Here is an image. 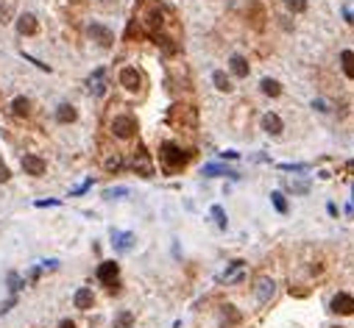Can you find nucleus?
Here are the masks:
<instances>
[{"label": "nucleus", "instance_id": "nucleus-14", "mask_svg": "<svg viewBox=\"0 0 354 328\" xmlns=\"http://www.w3.org/2000/svg\"><path fill=\"white\" fill-rule=\"evenodd\" d=\"M73 300H76L78 309H92L95 306V295H92V289H87V286H81Z\"/></svg>", "mask_w": 354, "mask_h": 328}, {"label": "nucleus", "instance_id": "nucleus-12", "mask_svg": "<svg viewBox=\"0 0 354 328\" xmlns=\"http://www.w3.org/2000/svg\"><path fill=\"white\" fill-rule=\"evenodd\" d=\"M22 170L28 175H45V159H39V156H22Z\"/></svg>", "mask_w": 354, "mask_h": 328}, {"label": "nucleus", "instance_id": "nucleus-5", "mask_svg": "<svg viewBox=\"0 0 354 328\" xmlns=\"http://www.w3.org/2000/svg\"><path fill=\"white\" fill-rule=\"evenodd\" d=\"M120 84H123V89H128V92H140V84H142L140 70H137V67H123L120 70Z\"/></svg>", "mask_w": 354, "mask_h": 328}, {"label": "nucleus", "instance_id": "nucleus-37", "mask_svg": "<svg viewBox=\"0 0 354 328\" xmlns=\"http://www.w3.org/2000/svg\"><path fill=\"white\" fill-rule=\"evenodd\" d=\"M59 328H76V323H73V320H62V326H59Z\"/></svg>", "mask_w": 354, "mask_h": 328}, {"label": "nucleus", "instance_id": "nucleus-31", "mask_svg": "<svg viewBox=\"0 0 354 328\" xmlns=\"http://www.w3.org/2000/svg\"><path fill=\"white\" fill-rule=\"evenodd\" d=\"M89 187H92V178H87V181L81 184V187H76V189H73L70 195H84V192H87V189H89Z\"/></svg>", "mask_w": 354, "mask_h": 328}, {"label": "nucleus", "instance_id": "nucleus-20", "mask_svg": "<svg viewBox=\"0 0 354 328\" xmlns=\"http://www.w3.org/2000/svg\"><path fill=\"white\" fill-rule=\"evenodd\" d=\"M201 173H204V175H237L232 167H223V164H215V161H212V164H206Z\"/></svg>", "mask_w": 354, "mask_h": 328}, {"label": "nucleus", "instance_id": "nucleus-15", "mask_svg": "<svg viewBox=\"0 0 354 328\" xmlns=\"http://www.w3.org/2000/svg\"><path fill=\"white\" fill-rule=\"evenodd\" d=\"M262 128H265V131L268 133H282V117H279V114H273V112H268L265 114V117H262Z\"/></svg>", "mask_w": 354, "mask_h": 328}, {"label": "nucleus", "instance_id": "nucleus-23", "mask_svg": "<svg viewBox=\"0 0 354 328\" xmlns=\"http://www.w3.org/2000/svg\"><path fill=\"white\" fill-rule=\"evenodd\" d=\"M212 81H215V86H218V89L220 92H232V84H229V75H226V72H215V75H212Z\"/></svg>", "mask_w": 354, "mask_h": 328}, {"label": "nucleus", "instance_id": "nucleus-30", "mask_svg": "<svg viewBox=\"0 0 354 328\" xmlns=\"http://www.w3.org/2000/svg\"><path fill=\"white\" fill-rule=\"evenodd\" d=\"M120 164H123V159H120V156H112V159H106V170H109V173H114V170H120Z\"/></svg>", "mask_w": 354, "mask_h": 328}, {"label": "nucleus", "instance_id": "nucleus-13", "mask_svg": "<svg viewBox=\"0 0 354 328\" xmlns=\"http://www.w3.org/2000/svg\"><path fill=\"white\" fill-rule=\"evenodd\" d=\"M17 31H20L22 36H34L36 31H39V22H36L34 14H22L20 20H17Z\"/></svg>", "mask_w": 354, "mask_h": 328}, {"label": "nucleus", "instance_id": "nucleus-39", "mask_svg": "<svg viewBox=\"0 0 354 328\" xmlns=\"http://www.w3.org/2000/svg\"><path fill=\"white\" fill-rule=\"evenodd\" d=\"M332 328H340V326H332Z\"/></svg>", "mask_w": 354, "mask_h": 328}, {"label": "nucleus", "instance_id": "nucleus-16", "mask_svg": "<svg viewBox=\"0 0 354 328\" xmlns=\"http://www.w3.org/2000/svg\"><path fill=\"white\" fill-rule=\"evenodd\" d=\"M229 70H232V75L246 78L248 75V62L243 56H232V59H229Z\"/></svg>", "mask_w": 354, "mask_h": 328}, {"label": "nucleus", "instance_id": "nucleus-22", "mask_svg": "<svg viewBox=\"0 0 354 328\" xmlns=\"http://www.w3.org/2000/svg\"><path fill=\"white\" fill-rule=\"evenodd\" d=\"M11 112H14L17 117H25V114L31 112V103H28V98H14V103H11Z\"/></svg>", "mask_w": 354, "mask_h": 328}, {"label": "nucleus", "instance_id": "nucleus-36", "mask_svg": "<svg viewBox=\"0 0 354 328\" xmlns=\"http://www.w3.org/2000/svg\"><path fill=\"white\" fill-rule=\"evenodd\" d=\"M220 159H237V153H234V150H226V153H220Z\"/></svg>", "mask_w": 354, "mask_h": 328}, {"label": "nucleus", "instance_id": "nucleus-11", "mask_svg": "<svg viewBox=\"0 0 354 328\" xmlns=\"http://www.w3.org/2000/svg\"><path fill=\"white\" fill-rule=\"evenodd\" d=\"M240 323V312L232 306V303H223L220 306V328H232Z\"/></svg>", "mask_w": 354, "mask_h": 328}, {"label": "nucleus", "instance_id": "nucleus-24", "mask_svg": "<svg viewBox=\"0 0 354 328\" xmlns=\"http://www.w3.org/2000/svg\"><path fill=\"white\" fill-rule=\"evenodd\" d=\"M270 200H273V206H276V211H287V200H284V195L282 192H270Z\"/></svg>", "mask_w": 354, "mask_h": 328}, {"label": "nucleus", "instance_id": "nucleus-4", "mask_svg": "<svg viewBox=\"0 0 354 328\" xmlns=\"http://www.w3.org/2000/svg\"><path fill=\"white\" fill-rule=\"evenodd\" d=\"M131 170H134L137 175H142V178H151L154 175V164H151V156L145 147H137L134 159H131Z\"/></svg>", "mask_w": 354, "mask_h": 328}, {"label": "nucleus", "instance_id": "nucleus-38", "mask_svg": "<svg viewBox=\"0 0 354 328\" xmlns=\"http://www.w3.org/2000/svg\"><path fill=\"white\" fill-rule=\"evenodd\" d=\"M346 170H352V173H354V159H349V161H346Z\"/></svg>", "mask_w": 354, "mask_h": 328}, {"label": "nucleus", "instance_id": "nucleus-3", "mask_svg": "<svg viewBox=\"0 0 354 328\" xmlns=\"http://www.w3.org/2000/svg\"><path fill=\"white\" fill-rule=\"evenodd\" d=\"M112 133L114 136H120V139H131L137 133V120L131 114H120V117L112 120Z\"/></svg>", "mask_w": 354, "mask_h": 328}, {"label": "nucleus", "instance_id": "nucleus-2", "mask_svg": "<svg viewBox=\"0 0 354 328\" xmlns=\"http://www.w3.org/2000/svg\"><path fill=\"white\" fill-rule=\"evenodd\" d=\"M195 156V150H181V147L176 145V142H165L162 150H159V159H162V167L165 173H178V170L187 167V161Z\"/></svg>", "mask_w": 354, "mask_h": 328}, {"label": "nucleus", "instance_id": "nucleus-6", "mask_svg": "<svg viewBox=\"0 0 354 328\" xmlns=\"http://www.w3.org/2000/svg\"><path fill=\"white\" fill-rule=\"evenodd\" d=\"M117 275H120L117 262H100V267H98V281H100V284L114 286V284H117Z\"/></svg>", "mask_w": 354, "mask_h": 328}, {"label": "nucleus", "instance_id": "nucleus-27", "mask_svg": "<svg viewBox=\"0 0 354 328\" xmlns=\"http://www.w3.org/2000/svg\"><path fill=\"white\" fill-rule=\"evenodd\" d=\"M126 36H128V39H140V36H142V28H140V22H137V20H131V22H128V31H126Z\"/></svg>", "mask_w": 354, "mask_h": 328}, {"label": "nucleus", "instance_id": "nucleus-7", "mask_svg": "<svg viewBox=\"0 0 354 328\" xmlns=\"http://www.w3.org/2000/svg\"><path fill=\"white\" fill-rule=\"evenodd\" d=\"M89 36H92L98 45H103V48H112V45H114V34L106 28V25H98V22L89 25Z\"/></svg>", "mask_w": 354, "mask_h": 328}, {"label": "nucleus", "instance_id": "nucleus-33", "mask_svg": "<svg viewBox=\"0 0 354 328\" xmlns=\"http://www.w3.org/2000/svg\"><path fill=\"white\" fill-rule=\"evenodd\" d=\"M8 178H11V173H8V167L3 164V161H0V184H6Z\"/></svg>", "mask_w": 354, "mask_h": 328}, {"label": "nucleus", "instance_id": "nucleus-35", "mask_svg": "<svg viewBox=\"0 0 354 328\" xmlns=\"http://www.w3.org/2000/svg\"><path fill=\"white\" fill-rule=\"evenodd\" d=\"M36 206H39V209H45V206H59V200H36Z\"/></svg>", "mask_w": 354, "mask_h": 328}, {"label": "nucleus", "instance_id": "nucleus-26", "mask_svg": "<svg viewBox=\"0 0 354 328\" xmlns=\"http://www.w3.org/2000/svg\"><path fill=\"white\" fill-rule=\"evenodd\" d=\"M131 323H134V317H131L128 312H120V314H117V320H114V328H128Z\"/></svg>", "mask_w": 354, "mask_h": 328}, {"label": "nucleus", "instance_id": "nucleus-25", "mask_svg": "<svg viewBox=\"0 0 354 328\" xmlns=\"http://www.w3.org/2000/svg\"><path fill=\"white\" fill-rule=\"evenodd\" d=\"M284 6L290 8L293 14H301V11L307 8V0H284Z\"/></svg>", "mask_w": 354, "mask_h": 328}, {"label": "nucleus", "instance_id": "nucleus-21", "mask_svg": "<svg viewBox=\"0 0 354 328\" xmlns=\"http://www.w3.org/2000/svg\"><path fill=\"white\" fill-rule=\"evenodd\" d=\"M340 62H343V72L354 81V53L352 50H343V53H340Z\"/></svg>", "mask_w": 354, "mask_h": 328}, {"label": "nucleus", "instance_id": "nucleus-9", "mask_svg": "<svg viewBox=\"0 0 354 328\" xmlns=\"http://www.w3.org/2000/svg\"><path fill=\"white\" fill-rule=\"evenodd\" d=\"M273 289H276V284H273V281L268 278V275H262L260 281H257V300H260V303H268L270 298H273Z\"/></svg>", "mask_w": 354, "mask_h": 328}, {"label": "nucleus", "instance_id": "nucleus-17", "mask_svg": "<svg viewBox=\"0 0 354 328\" xmlns=\"http://www.w3.org/2000/svg\"><path fill=\"white\" fill-rule=\"evenodd\" d=\"M56 120H59V123H76V120H78V112L73 109L70 103H62V106L56 109Z\"/></svg>", "mask_w": 354, "mask_h": 328}, {"label": "nucleus", "instance_id": "nucleus-1", "mask_svg": "<svg viewBox=\"0 0 354 328\" xmlns=\"http://www.w3.org/2000/svg\"><path fill=\"white\" fill-rule=\"evenodd\" d=\"M134 20L140 22L142 34L159 36V31H162V28H165V22H168V8H165L159 0H140Z\"/></svg>", "mask_w": 354, "mask_h": 328}, {"label": "nucleus", "instance_id": "nucleus-32", "mask_svg": "<svg viewBox=\"0 0 354 328\" xmlns=\"http://www.w3.org/2000/svg\"><path fill=\"white\" fill-rule=\"evenodd\" d=\"M123 195H128V189H123V187H117V189H106V197H123Z\"/></svg>", "mask_w": 354, "mask_h": 328}, {"label": "nucleus", "instance_id": "nucleus-28", "mask_svg": "<svg viewBox=\"0 0 354 328\" xmlns=\"http://www.w3.org/2000/svg\"><path fill=\"white\" fill-rule=\"evenodd\" d=\"M212 217L218 220L220 228H226V214H223V209H220V206H212Z\"/></svg>", "mask_w": 354, "mask_h": 328}, {"label": "nucleus", "instance_id": "nucleus-8", "mask_svg": "<svg viewBox=\"0 0 354 328\" xmlns=\"http://www.w3.org/2000/svg\"><path fill=\"white\" fill-rule=\"evenodd\" d=\"M332 312L335 314H354V298L346 292H340L332 298Z\"/></svg>", "mask_w": 354, "mask_h": 328}, {"label": "nucleus", "instance_id": "nucleus-10", "mask_svg": "<svg viewBox=\"0 0 354 328\" xmlns=\"http://www.w3.org/2000/svg\"><path fill=\"white\" fill-rule=\"evenodd\" d=\"M89 92H92L95 98H103L106 95V72L103 70H95L89 75Z\"/></svg>", "mask_w": 354, "mask_h": 328}, {"label": "nucleus", "instance_id": "nucleus-19", "mask_svg": "<svg viewBox=\"0 0 354 328\" xmlns=\"http://www.w3.org/2000/svg\"><path fill=\"white\" fill-rule=\"evenodd\" d=\"M131 245H134V237H131V234H120V231H114V248H117V251H128Z\"/></svg>", "mask_w": 354, "mask_h": 328}, {"label": "nucleus", "instance_id": "nucleus-18", "mask_svg": "<svg viewBox=\"0 0 354 328\" xmlns=\"http://www.w3.org/2000/svg\"><path fill=\"white\" fill-rule=\"evenodd\" d=\"M260 86H262V92H265L268 98H279V95H282V84L273 81V78H262Z\"/></svg>", "mask_w": 354, "mask_h": 328}, {"label": "nucleus", "instance_id": "nucleus-34", "mask_svg": "<svg viewBox=\"0 0 354 328\" xmlns=\"http://www.w3.org/2000/svg\"><path fill=\"white\" fill-rule=\"evenodd\" d=\"M14 303H17V298H8V300H6V303H3V306H0V314H6V312H8V309L14 306Z\"/></svg>", "mask_w": 354, "mask_h": 328}, {"label": "nucleus", "instance_id": "nucleus-29", "mask_svg": "<svg viewBox=\"0 0 354 328\" xmlns=\"http://www.w3.org/2000/svg\"><path fill=\"white\" fill-rule=\"evenodd\" d=\"M20 286H22L20 275H17V272H8V289H11V292H17Z\"/></svg>", "mask_w": 354, "mask_h": 328}]
</instances>
